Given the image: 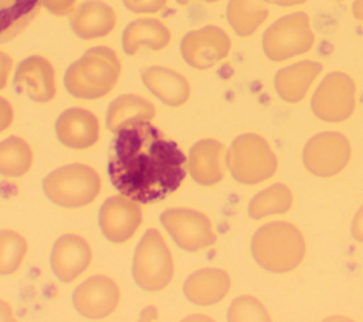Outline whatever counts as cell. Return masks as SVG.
<instances>
[{"mask_svg":"<svg viewBox=\"0 0 363 322\" xmlns=\"http://www.w3.org/2000/svg\"><path fill=\"white\" fill-rule=\"evenodd\" d=\"M143 85L163 104L169 106H180L190 96V84L180 72L162 67L152 65L140 71Z\"/></svg>","mask_w":363,"mask_h":322,"instance_id":"obj_20","label":"cell"},{"mask_svg":"<svg viewBox=\"0 0 363 322\" xmlns=\"http://www.w3.org/2000/svg\"><path fill=\"white\" fill-rule=\"evenodd\" d=\"M121 70L118 54L106 45H96L67 68L64 87L75 98L98 99L115 88Z\"/></svg>","mask_w":363,"mask_h":322,"instance_id":"obj_2","label":"cell"},{"mask_svg":"<svg viewBox=\"0 0 363 322\" xmlns=\"http://www.w3.org/2000/svg\"><path fill=\"white\" fill-rule=\"evenodd\" d=\"M160 223L172 240L186 251L207 248L217 240L210 218L194 209H167L160 214Z\"/></svg>","mask_w":363,"mask_h":322,"instance_id":"obj_10","label":"cell"},{"mask_svg":"<svg viewBox=\"0 0 363 322\" xmlns=\"http://www.w3.org/2000/svg\"><path fill=\"white\" fill-rule=\"evenodd\" d=\"M225 148L213 138L197 140L189 150L186 167L191 179L201 186H214L223 180L227 167Z\"/></svg>","mask_w":363,"mask_h":322,"instance_id":"obj_16","label":"cell"},{"mask_svg":"<svg viewBox=\"0 0 363 322\" xmlns=\"http://www.w3.org/2000/svg\"><path fill=\"white\" fill-rule=\"evenodd\" d=\"M267 1L272 3L275 6H281V7H292V6L303 4L306 0H267Z\"/></svg>","mask_w":363,"mask_h":322,"instance_id":"obj_37","label":"cell"},{"mask_svg":"<svg viewBox=\"0 0 363 322\" xmlns=\"http://www.w3.org/2000/svg\"><path fill=\"white\" fill-rule=\"evenodd\" d=\"M77 0H41V4L54 16H65L74 9Z\"/></svg>","mask_w":363,"mask_h":322,"instance_id":"obj_31","label":"cell"},{"mask_svg":"<svg viewBox=\"0 0 363 322\" xmlns=\"http://www.w3.org/2000/svg\"><path fill=\"white\" fill-rule=\"evenodd\" d=\"M352 14L356 20L363 21V0H354L352 4Z\"/></svg>","mask_w":363,"mask_h":322,"instance_id":"obj_36","label":"cell"},{"mask_svg":"<svg viewBox=\"0 0 363 322\" xmlns=\"http://www.w3.org/2000/svg\"><path fill=\"white\" fill-rule=\"evenodd\" d=\"M92 250L79 234L67 233L57 238L51 248L50 265L52 274L62 282H72L91 264Z\"/></svg>","mask_w":363,"mask_h":322,"instance_id":"obj_15","label":"cell"},{"mask_svg":"<svg viewBox=\"0 0 363 322\" xmlns=\"http://www.w3.org/2000/svg\"><path fill=\"white\" fill-rule=\"evenodd\" d=\"M132 13H157L164 9L167 0H122Z\"/></svg>","mask_w":363,"mask_h":322,"instance_id":"obj_30","label":"cell"},{"mask_svg":"<svg viewBox=\"0 0 363 322\" xmlns=\"http://www.w3.org/2000/svg\"><path fill=\"white\" fill-rule=\"evenodd\" d=\"M13 85L17 92L34 102H50L57 92L54 65L44 55H30L17 65Z\"/></svg>","mask_w":363,"mask_h":322,"instance_id":"obj_14","label":"cell"},{"mask_svg":"<svg viewBox=\"0 0 363 322\" xmlns=\"http://www.w3.org/2000/svg\"><path fill=\"white\" fill-rule=\"evenodd\" d=\"M336 1H340V0H336Z\"/></svg>","mask_w":363,"mask_h":322,"instance_id":"obj_39","label":"cell"},{"mask_svg":"<svg viewBox=\"0 0 363 322\" xmlns=\"http://www.w3.org/2000/svg\"><path fill=\"white\" fill-rule=\"evenodd\" d=\"M230 287L231 278L227 271L221 268H201L186 278L183 292L191 304L207 306L224 299Z\"/></svg>","mask_w":363,"mask_h":322,"instance_id":"obj_19","label":"cell"},{"mask_svg":"<svg viewBox=\"0 0 363 322\" xmlns=\"http://www.w3.org/2000/svg\"><path fill=\"white\" fill-rule=\"evenodd\" d=\"M58 140L71 149H88L99 139V121L85 108H68L55 122Z\"/></svg>","mask_w":363,"mask_h":322,"instance_id":"obj_17","label":"cell"},{"mask_svg":"<svg viewBox=\"0 0 363 322\" xmlns=\"http://www.w3.org/2000/svg\"><path fill=\"white\" fill-rule=\"evenodd\" d=\"M14 312L9 302L0 299V321H14Z\"/></svg>","mask_w":363,"mask_h":322,"instance_id":"obj_35","label":"cell"},{"mask_svg":"<svg viewBox=\"0 0 363 322\" xmlns=\"http://www.w3.org/2000/svg\"><path fill=\"white\" fill-rule=\"evenodd\" d=\"M179 4H187V3H190V1H193V0H176ZM203 1H206V3H216V1H218V0H203Z\"/></svg>","mask_w":363,"mask_h":322,"instance_id":"obj_38","label":"cell"},{"mask_svg":"<svg viewBox=\"0 0 363 322\" xmlns=\"http://www.w3.org/2000/svg\"><path fill=\"white\" fill-rule=\"evenodd\" d=\"M27 240L16 230H0V275L16 272L27 255Z\"/></svg>","mask_w":363,"mask_h":322,"instance_id":"obj_28","label":"cell"},{"mask_svg":"<svg viewBox=\"0 0 363 322\" xmlns=\"http://www.w3.org/2000/svg\"><path fill=\"white\" fill-rule=\"evenodd\" d=\"M228 321H269L267 308L257 298L241 295L235 298L227 312Z\"/></svg>","mask_w":363,"mask_h":322,"instance_id":"obj_29","label":"cell"},{"mask_svg":"<svg viewBox=\"0 0 363 322\" xmlns=\"http://www.w3.org/2000/svg\"><path fill=\"white\" fill-rule=\"evenodd\" d=\"M313 41L309 16L295 11L279 17L264 31L262 51L268 60L281 62L308 52Z\"/></svg>","mask_w":363,"mask_h":322,"instance_id":"obj_7","label":"cell"},{"mask_svg":"<svg viewBox=\"0 0 363 322\" xmlns=\"http://www.w3.org/2000/svg\"><path fill=\"white\" fill-rule=\"evenodd\" d=\"M155 113V105L147 98L136 94H123L109 104L105 123L111 132L116 133L123 125L138 121H152Z\"/></svg>","mask_w":363,"mask_h":322,"instance_id":"obj_23","label":"cell"},{"mask_svg":"<svg viewBox=\"0 0 363 322\" xmlns=\"http://www.w3.org/2000/svg\"><path fill=\"white\" fill-rule=\"evenodd\" d=\"M116 24L113 9L102 0H85L69 11V27L82 40L108 35Z\"/></svg>","mask_w":363,"mask_h":322,"instance_id":"obj_18","label":"cell"},{"mask_svg":"<svg viewBox=\"0 0 363 322\" xmlns=\"http://www.w3.org/2000/svg\"><path fill=\"white\" fill-rule=\"evenodd\" d=\"M173 274V257L160 231L156 228L146 230L133 254V281L142 289L156 292L169 285Z\"/></svg>","mask_w":363,"mask_h":322,"instance_id":"obj_6","label":"cell"},{"mask_svg":"<svg viewBox=\"0 0 363 322\" xmlns=\"http://www.w3.org/2000/svg\"><path fill=\"white\" fill-rule=\"evenodd\" d=\"M231 176L242 184L261 183L277 172L278 160L269 143L258 133L247 132L237 136L225 156Z\"/></svg>","mask_w":363,"mask_h":322,"instance_id":"obj_5","label":"cell"},{"mask_svg":"<svg viewBox=\"0 0 363 322\" xmlns=\"http://www.w3.org/2000/svg\"><path fill=\"white\" fill-rule=\"evenodd\" d=\"M11 68H13L11 57L0 50V89L6 88Z\"/></svg>","mask_w":363,"mask_h":322,"instance_id":"obj_33","label":"cell"},{"mask_svg":"<svg viewBox=\"0 0 363 322\" xmlns=\"http://www.w3.org/2000/svg\"><path fill=\"white\" fill-rule=\"evenodd\" d=\"M292 191L284 183H274L258 191L248 203V216L259 220L272 214H284L292 206Z\"/></svg>","mask_w":363,"mask_h":322,"instance_id":"obj_26","label":"cell"},{"mask_svg":"<svg viewBox=\"0 0 363 322\" xmlns=\"http://www.w3.org/2000/svg\"><path fill=\"white\" fill-rule=\"evenodd\" d=\"M305 252L302 233L288 221L262 224L251 238V254L255 262L269 272L282 274L295 270Z\"/></svg>","mask_w":363,"mask_h":322,"instance_id":"obj_3","label":"cell"},{"mask_svg":"<svg viewBox=\"0 0 363 322\" xmlns=\"http://www.w3.org/2000/svg\"><path fill=\"white\" fill-rule=\"evenodd\" d=\"M227 21L235 34L252 35L268 17L267 0H228Z\"/></svg>","mask_w":363,"mask_h":322,"instance_id":"obj_25","label":"cell"},{"mask_svg":"<svg viewBox=\"0 0 363 322\" xmlns=\"http://www.w3.org/2000/svg\"><path fill=\"white\" fill-rule=\"evenodd\" d=\"M98 172L84 163H69L50 172L43 180L45 196L61 207L75 209L92 203L101 191Z\"/></svg>","mask_w":363,"mask_h":322,"instance_id":"obj_4","label":"cell"},{"mask_svg":"<svg viewBox=\"0 0 363 322\" xmlns=\"http://www.w3.org/2000/svg\"><path fill=\"white\" fill-rule=\"evenodd\" d=\"M41 6V0H0V44L24 31Z\"/></svg>","mask_w":363,"mask_h":322,"instance_id":"obj_24","label":"cell"},{"mask_svg":"<svg viewBox=\"0 0 363 322\" xmlns=\"http://www.w3.org/2000/svg\"><path fill=\"white\" fill-rule=\"evenodd\" d=\"M115 135L108 174L121 194L147 204L180 187L186 177V156L150 121L123 125Z\"/></svg>","mask_w":363,"mask_h":322,"instance_id":"obj_1","label":"cell"},{"mask_svg":"<svg viewBox=\"0 0 363 322\" xmlns=\"http://www.w3.org/2000/svg\"><path fill=\"white\" fill-rule=\"evenodd\" d=\"M121 291L116 281L105 274H96L81 282L72 294L75 311L88 319L109 316L119 305Z\"/></svg>","mask_w":363,"mask_h":322,"instance_id":"obj_12","label":"cell"},{"mask_svg":"<svg viewBox=\"0 0 363 322\" xmlns=\"http://www.w3.org/2000/svg\"><path fill=\"white\" fill-rule=\"evenodd\" d=\"M352 148L349 139L340 132L325 131L313 135L303 146L302 162L312 174L332 177L349 163Z\"/></svg>","mask_w":363,"mask_h":322,"instance_id":"obj_9","label":"cell"},{"mask_svg":"<svg viewBox=\"0 0 363 322\" xmlns=\"http://www.w3.org/2000/svg\"><path fill=\"white\" fill-rule=\"evenodd\" d=\"M231 50L228 34L218 26H204L191 30L180 41V54L187 65L207 70L224 60Z\"/></svg>","mask_w":363,"mask_h":322,"instance_id":"obj_11","label":"cell"},{"mask_svg":"<svg viewBox=\"0 0 363 322\" xmlns=\"http://www.w3.org/2000/svg\"><path fill=\"white\" fill-rule=\"evenodd\" d=\"M356 105V85L352 77L333 71L328 74L315 89L311 108L323 122L337 123L349 119Z\"/></svg>","mask_w":363,"mask_h":322,"instance_id":"obj_8","label":"cell"},{"mask_svg":"<svg viewBox=\"0 0 363 322\" xmlns=\"http://www.w3.org/2000/svg\"><path fill=\"white\" fill-rule=\"evenodd\" d=\"M13 119L14 111L11 104L6 98L0 96V132L6 131L13 123Z\"/></svg>","mask_w":363,"mask_h":322,"instance_id":"obj_32","label":"cell"},{"mask_svg":"<svg viewBox=\"0 0 363 322\" xmlns=\"http://www.w3.org/2000/svg\"><path fill=\"white\" fill-rule=\"evenodd\" d=\"M350 234L356 241L363 243V204L359 207V210L356 211V214L352 220Z\"/></svg>","mask_w":363,"mask_h":322,"instance_id":"obj_34","label":"cell"},{"mask_svg":"<svg viewBox=\"0 0 363 322\" xmlns=\"http://www.w3.org/2000/svg\"><path fill=\"white\" fill-rule=\"evenodd\" d=\"M322 72V64L312 60L298 61L277 71L274 87L281 99L289 104L301 102L315 78Z\"/></svg>","mask_w":363,"mask_h":322,"instance_id":"obj_21","label":"cell"},{"mask_svg":"<svg viewBox=\"0 0 363 322\" xmlns=\"http://www.w3.org/2000/svg\"><path fill=\"white\" fill-rule=\"evenodd\" d=\"M33 149L20 136L0 140V174L6 177L24 176L33 165Z\"/></svg>","mask_w":363,"mask_h":322,"instance_id":"obj_27","label":"cell"},{"mask_svg":"<svg viewBox=\"0 0 363 322\" xmlns=\"http://www.w3.org/2000/svg\"><path fill=\"white\" fill-rule=\"evenodd\" d=\"M142 220L140 203L121 193L108 197L98 214L102 234L106 240L116 244L128 241L138 231Z\"/></svg>","mask_w":363,"mask_h":322,"instance_id":"obj_13","label":"cell"},{"mask_svg":"<svg viewBox=\"0 0 363 322\" xmlns=\"http://www.w3.org/2000/svg\"><path fill=\"white\" fill-rule=\"evenodd\" d=\"M170 43V30L157 18L145 17L130 21L122 34V48L128 55L138 54L142 48L163 50Z\"/></svg>","mask_w":363,"mask_h":322,"instance_id":"obj_22","label":"cell"}]
</instances>
